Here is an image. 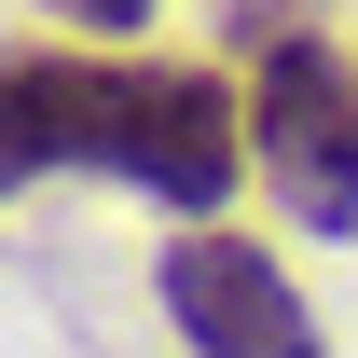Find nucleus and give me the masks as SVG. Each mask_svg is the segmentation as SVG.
Listing matches in <instances>:
<instances>
[{
  "instance_id": "f257e3e1",
  "label": "nucleus",
  "mask_w": 358,
  "mask_h": 358,
  "mask_svg": "<svg viewBox=\"0 0 358 358\" xmlns=\"http://www.w3.org/2000/svg\"><path fill=\"white\" fill-rule=\"evenodd\" d=\"M248 152L289 234H358V55L331 28H262L248 42Z\"/></svg>"
},
{
  "instance_id": "f03ea898",
  "label": "nucleus",
  "mask_w": 358,
  "mask_h": 358,
  "mask_svg": "<svg viewBox=\"0 0 358 358\" xmlns=\"http://www.w3.org/2000/svg\"><path fill=\"white\" fill-rule=\"evenodd\" d=\"M248 69L207 55H124V110H110V179H138L179 221H221L248 193Z\"/></svg>"
},
{
  "instance_id": "7ed1b4c3",
  "label": "nucleus",
  "mask_w": 358,
  "mask_h": 358,
  "mask_svg": "<svg viewBox=\"0 0 358 358\" xmlns=\"http://www.w3.org/2000/svg\"><path fill=\"white\" fill-rule=\"evenodd\" d=\"M152 303H166V331H179L193 358H331L303 275L275 262L262 234H234V221L166 234V248H152Z\"/></svg>"
},
{
  "instance_id": "20e7f679",
  "label": "nucleus",
  "mask_w": 358,
  "mask_h": 358,
  "mask_svg": "<svg viewBox=\"0 0 358 358\" xmlns=\"http://www.w3.org/2000/svg\"><path fill=\"white\" fill-rule=\"evenodd\" d=\"M110 110H124V55L14 42V69H0V166H14V193L69 179V166H110Z\"/></svg>"
},
{
  "instance_id": "39448f33",
  "label": "nucleus",
  "mask_w": 358,
  "mask_h": 358,
  "mask_svg": "<svg viewBox=\"0 0 358 358\" xmlns=\"http://www.w3.org/2000/svg\"><path fill=\"white\" fill-rule=\"evenodd\" d=\"M42 14H69V28H83V42H138V28H152V14H166V0H42Z\"/></svg>"
}]
</instances>
